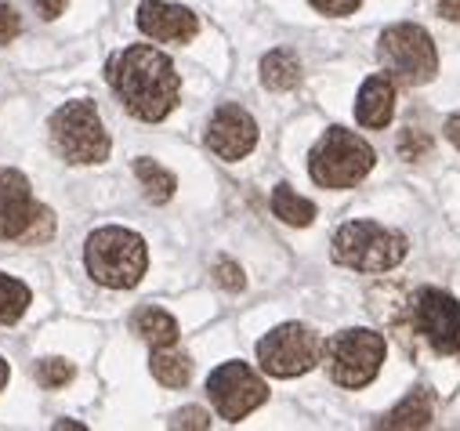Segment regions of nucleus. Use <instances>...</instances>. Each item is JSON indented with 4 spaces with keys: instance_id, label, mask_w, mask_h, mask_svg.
Returning a JSON list of instances; mask_svg holds the SVG:
<instances>
[{
    "instance_id": "23",
    "label": "nucleus",
    "mask_w": 460,
    "mask_h": 431,
    "mask_svg": "<svg viewBox=\"0 0 460 431\" xmlns=\"http://www.w3.org/2000/svg\"><path fill=\"white\" fill-rule=\"evenodd\" d=\"M431 153V138H428V131H420V128H406L402 135H399V156L402 160H424Z\"/></svg>"
},
{
    "instance_id": "26",
    "label": "nucleus",
    "mask_w": 460,
    "mask_h": 431,
    "mask_svg": "<svg viewBox=\"0 0 460 431\" xmlns=\"http://www.w3.org/2000/svg\"><path fill=\"white\" fill-rule=\"evenodd\" d=\"M171 427H199V431H207V427H210V413H207V409H199V406L178 409V413L171 417Z\"/></svg>"
},
{
    "instance_id": "31",
    "label": "nucleus",
    "mask_w": 460,
    "mask_h": 431,
    "mask_svg": "<svg viewBox=\"0 0 460 431\" xmlns=\"http://www.w3.org/2000/svg\"><path fill=\"white\" fill-rule=\"evenodd\" d=\"M8 377H12V366H8L4 359H0V388H4V384H8Z\"/></svg>"
},
{
    "instance_id": "13",
    "label": "nucleus",
    "mask_w": 460,
    "mask_h": 431,
    "mask_svg": "<svg viewBox=\"0 0 460 431\" xmlns=\"http://www.w3.org/2000/svg\"><path fill=\"white\" fill-rule=\"evenodd\" d=\"M138 30L160 44H189L199 30L196 15L181 4H167V0H142L138 4Z\"/></svg>"
},
{
    "instance_id": "2",
    "label": "nucleus",
    "mask_w": 460,
    "mask_h": 431,
    "mask_svg": "<svg viewBox=\"0 0 460 431\" xmlns=\"http://www.w3.org/2000/svg\"><path fill=\"white\" fill-rule=\"evenodd\" d=\"M84 261H87V272L94 283H102L109 290H131L142 283V276L149 268V247L131 229L105 225L87 236Z\"/></svg>"
},
{
    "instance_id": "28",
    "label": "nucleus",
    "mask_w": 460,
    "mask_h": 431,
    "mask_svg": "<svg viewBox=\"0 0 460 431\" xmlns=\"http://www.w3.org/2000/svg\"><path fill=\"white\" fill-rule=\"evenodd\" d=\"M66 4H69V0H37V8H40L44 19H58L66 12Z\"/></svg>"
},
{
    "instance_id": "17",
    "label": "nucleus",
    "mask_w": 460,
    "mask_h": 431,
    "mask_svg": "<svg viewBox=\"0 0 460 431\" xmlns=\"http://www.w3.org/2000/svg\"><path fill=\"white\" fill-rule=\"evenodd\" d=\"M135 334L142 338V341H149L153 348H171L174 341H178V322H174V315H167L164 308H142L138 315H135Z\"/></svg>"
},
{
    "instance_id": "5",
    "label": "nucleus",
    "mask_w": 460,
    "mask_h": 431,
    "mask_svg": "<svg viewBox=\"0 0 460 431\" xmlns=\"http://www.w3.org/2000/svg\"><path fill=\"white\" fill-rule=\"evenodd\" d=\"M333 261L356 272H388L406 258V236L377 222H349L333 233Z\"/></svg>"
},
{
    "instance_id": "7",
    "label": "nucleus",
    "mask_w": 460,
    "mask_h": 431,
    "mask_svg": "<svg viewBox=\"0 0 460 431\" xmlns=\"http://www.w3.org/2000/svg\"><path fill=\"white\" fill-rule=\"evenodd\" d=\"M385 338L377 330H341L326 341V370L341 388H367L385 363Z\"/></svg>"
},
{
    "instance_id": "25",
    "label": "nucleus",
    "mask_w": 460,
    "mask_h": 431,
    "mask_svg": "<svg viewBox=\"0 0 460 431\" xmlns=\"http://www.w3.org/2000/svg\"><path fill=\"white\" fill-rule=\"evenodd\" d=\"M22 33V15L12 4H0V48L12 44Z\"/></svg>"
},
{
    "instance_id": "24",
    "label": "nucleus",
    "mask_w": 460,
    "mask_h": 431,
    "mask_svg": "<svg viewBox=\"0 0 460 431\" xmlns=\"http://www.w3.org/2000/svg\"><path fill=\"white\" fill-rule=\"evenodd\" d=\"M214 279H217L225 290H243V286H247V279H243V268H240L236 261H228V258L214 265Z\"/></svg>"
},
{
    "instance_id": "16",
    "label": "nucleus",
    "mask_w": 460,
    "mask_h": 431,
    "mask_svg": "<svg viewBox=\"0 0 460 431\" xmlns=\"http://www.w3.org/2000/svg\"><path fill=\"white\" fill-rule=\"evenodd\" d=\"M261 84L269 91H294L301 84V62L294 51L287 48H276L261 58Z\"/></svg>"
},
{
    "instance_id": "14",
    "label": "nucleus",
    "mask_w": 460,
    "mask_h": 431,
    "mask_svg": "<svg viewBox=\"0 0 460 431\" xmlns=\"http://www.w3.org/2000/svg\"><path fill=\"white\" fill-rule=\"evenodd\" d=\"M395 117V80L377 73L370 76L363 87H359V98H356V120L370 131H381L388 128Z\"/></svg>"
},
{
    "instance_id": "20",
    "label": "nucleus",
    "mask_w": 460,
    "mask_h": 431,
    "mask_svg": "<svg viewBox=\"0 0 460 431\" xmlns=\"http://www.w3.org/2000/svg\"><path fill=\"white\" fill-rule=\"evenodd\" d=\"M149 370H153V377H156L164 388H185V384L192 381V359L181 356V352H164V348H156Z\"/></svg>"
},
{
    "instance_id": "19",
    "label": "nucleus",
    "mask_w": 460,
    "mask_h": 431,
    "mask_svg": "<svg viewBox=\"0 0 460 431\" xmlns=\"http://www.w3.org/2000/svg\"><path fill=\"white\" fill-rule=\"evenodd\" d=\"M135 174H138V181H142V189H146V196L153 203H167L174 196V189H178V178L171 171H164L156 160H149V156L135 160Z\"/></svg>"
},
{
    "instance_id": "1",
    "label": "nucleus",
    "mask_w": 460,
    "mask_h": 431,
    "mask_svg": "<svg viewBox=\"0 0 460 431\" xmlns=\"http://www.w3.org/2000/svg\"><path fill=\"white\" fill-rule=\"evenodd\" d=\"M105 76L124 110L146 124L164 120L181 98V76L174 62L153 44H131L117 51L105 66Z\"/></svg>"
},
{
    "instance_id": "21",
    "label": "nucleus",
    "mask_w": 460,
    "mask_h": 431,
    "mask_svg": "<svg viewBox=\"0 0 460 431\" xmlns=\"http://www.w3.org/2000/svg\"><path fill=\"white\" fill-rule=\"evenodd\" d=\"M30 301H33V294H30V286L22 279L0 272V322H4V327L8 322H19L26 315Z\"/></svg>"
},
{
    "instance_id": "30",
    "label": "nucleus",
    "mask_w": 460,
    "mask_h": 431,
    "mask_svg": "<svg viewBox=\"0 0 460 431\" xmlns=\"http://www.w3.org/2000/svg\"><path fill=\"white\" fill-rule=\"evenodd\" d=\"M446 138L456 145V153H460V117H449L446 120Z\"/></svg>"
},
{
    "instance_id": "10",
    "label": "nucleus",
    "mask_w": 460,
    "mask_h": 431,
    "mask_svg": "<svg viewBox=\"0 0 460 431\" xmlns=\"http://www.w3.org/2000/svg\"><path fill=\"white\" fill-rule=\"evenodd\" d=\"M207 395L221 420L240 424L247 413H254L269 399V384L247 363H221L207 377Z\"/></svg>"
},
{
    "instance_id": "4",
    "label": "nucleus",
    "mask_w": 460,
    "mask_h": 431,
    "mask_svg": "<svg viewBox=\"0 0 460 431\" xmlns=\"http://www.w3.org/2000/svg\"><path fill=\"white\" fill-rule=\"evenodd\" d=\"M48 131H51V145L58 149V156L66 163L87 167V163L109 160V145H112L109 131L94 110V101H87V98L66 101L62 110H55Z\"/></svg>"
},
{
    "instance_id": "9",
    "label": "nucleus",
    "mask_w": 460,
    "mask_h": 431,
    "mask_svg": "<svg viewBox=\"0 0 460 431\" xmlns=\"http://www.w3.org/2000/svg\"><path fill=\"white\" fill-rule=\"evenodd\" d=\"M410 327L435 356H460V304L446 290L424 286L413 294Z\"/></svg>"
},
{
    "instance_id": "3",
    "label": "nucleus",
    "mask_w": 460,
    "mask_h": 431,
    "mask_svg": "<svg viewBox=\"0 0 460 431\" xmlns=\"http://www.w3.org/2000/svg\"><path fill=\"white\" fill-rule=\"evenodd\" d=\"M374 163L377 153L370 149L367 138L344 128H330L308 156V174L319 189H352L374 171Z\"/></svg>"
},
{
    "instance_id": "22",
    "label": "nucleus",
    "mask_w": 460,
    "mask_h": 431,
    "mask_svg": "<svg viewBox=\"0 0 460 431\" xmlns=\"http://www.w3.org/2000/svg\"><path fill=\"white\" fill-rule=\"evenodd\" d=\"M73 363H66V359H40L37 366H33V377H37V384H44V388H66L69 381H73Z\"/></svg>"
},
{
    "instance_id": "29",
    "label": "nucleus",
    "mask_w": 460,
    "mask_h": 431,
    "mask_svg": "<svg viewBox=\"0 0 460 431\" xmlns=\"http://www.w3.org/2000/svg\"><path fill=\"white\" fill-rule=\"evenodd\" d=\"M438 15L449 22H460V0H438Z\"/></svg>"
},
{
    "instance_id": "6",
    "label": "nucleus",
    "mask_w": 460,
    "mask_h": 431,
    "mask_svg": "<svg viewBox=\"0 0 460 431\" xmlns=\"http://www.w3.org/2000/svg\"><path fill=\"white\" fill-rule=\"evenodd\" d=\"M377 58L388 69V76L406 84V87H420V84L435 80V73H438L435 40H431V33L424 26H413V22L388 26L381 33Z\"/></svg>"
},
{
    "instance_id": "27",
    "label": "nucleus",
    "mask_w": 460,
    "mask_h": 431,
    "mask_svg": "<svg viewBox=\"0 0 460 431\" xmlns=\"http://www.w3.org/2000/svg\"><path fill=\"white\" fill-rule=\"evenodd\" d=\"M363 0H312V8L323 15H352Z\"/></svg>"
},
{
    "instance_id": "15",
    "label": "nucleus",
    "mask_w": 460,
    "mask_h": 431,
    "mask_svg": "<svg viewBox=\"0 0 460 431\" xmlns=\"http://www.w3.org/2000/svg\"><path fill=\"white\" fill-rule=\"evenodd\" d=\"M435 420V399L428 388H413L392 413H385L377 424L381 427H428Z\"/></svg>"
},
{
    "instance_id": "8",
    "label": "nucleus",
    "mask_w": 460,
    "mask_h": 431,
    "mask_svg": "<svg viewBox=\"0 0 460 431\" xmlns=\"http://www.w3.org/2000/svg\"><path fill=\"white\" fill-rule=\"evenodd\" d=\"M326 356V341L305 322H283L258 341V363L269 377H301Z\"/></svg>"
},
{
    "instance_id": "18",
    "label": "nucleus",
    "mask_w": 460,
    "mask_h": 431,
    "mask_svg": "<svg viewBox=\"0 0 460 431\" xmlns=\"http://www.w3.org/2000/svg\"><path fill=\"white\" fill-rule=\"evenodd\" d=\"M272 214H276L279 222H287V225L305 229V225L315 222V203L305 199V196H297L290 185H276L272 189Z\"/></svg>"
},
{
    "instance_id": "11",
    "label": "nucleus",
    "mask_w": 460,
    "mask_h": 431,
    "mask_svg": "<svg viewBox=\"0 0 460 431\" xmlns=\"http://www.w3.org/2000/svg\"><path fill=\"white\" fill-rule=\"evenodd\" d=\"M44 203L33 199L30 178L15 167H0V240L26 243Z\"/></svg>"
},
{
    "instance_id": "12",
    "label": "nucleus",
    "mask_w": 460,
    "mask_h": 431,
    "mask_svg": "<svg viewBox=\"0 0 460 431\" xmlns=\"http://www.w3.org/2000/svg\"><path fill=\"white\" fill-rule=\"evenodd\" d=\"M207 145H210V153L217 160H228V163L251 156V149L258 145V124H254V117L247 110H240V105H221V110L210 117Z\"/></svg>"
}]
</instances>
